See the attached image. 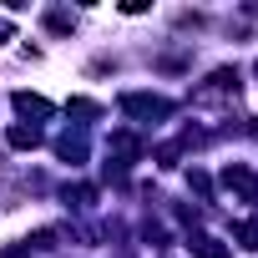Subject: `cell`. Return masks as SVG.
Returning <instances> with one entry per match:
<instances>
[{
    "mask_svg": "<svg viewBox=\"0 0 258 258\" xmlns=\"http://www.w3.org/2000/svg\"><path fill=\"white\" fill-rule=\"evenodd\" d=\"M121 111H132V116H167V101L147 96V91H132V96H121Z\"/></svg>",
    "mask_w": 258,
    "mask_h": 258,
    "instance_id": "1",
    "label": "cell"
},
{
    "mask_svg": "<svg viewBox=\"0 0 258 258\" xmlns=\"http://www.w3.org/2000/svg\"><path fill=\"white\" fill-rule=\"evenodd\" d=\"M223 182H228L233 192H243L248 203H258V177H253L248 167H228V172H223Z\"/></svg>",
    "mask_w": 258,
    "mask_h": 258,
    "instance_id": "2",
    "label": "cell"
},
{
    "mask_svg": "<svg viewBox=\"0 0 258 258\" xmlns=\"http://www.w3.org/2000/svg\"><path fill=\"white\" fill-rule=\"evenodd\" d=\"M16 111L21 116H51V101L46 96H31V91H16Z\"/></svg>",
    "mask_w": 258,
    "mask_h": 258,
    "instance_id": "3",
    "label": "cell"
},
{
    "mask_svg": "<svg viewBox=\"0 0 258 258\" xmlns=\"http://www.w3.org/2000/svg\"><path fill=\"white\" fill-rule=\"evenodd\" d=\"M187 248H192V253H198V258H228V243H218V238H213V233H198V238H192V243H187Z\"/></svg>",
    "mask_w": 258,
    "mask_h": 258,
    "instance_id": "4",
    "label": "cell"
},
{
    "mask_svg": "<svg viewBox=\"0 0 258 258\" xmlns=\"http://www.w3.org/2000/svg\"><path fill=\"white\" fill-rule=\"evenodd\" d=\"M36 142H41L36 121H31V126H11V147H36Z\"/></svg>",
    "mask_w": 258,
    "mask_h": 258,
    "instance_id": "5",
    "label": "cell"
},
{
    "mask_svg": "<svg viewBox=\"0 0 258 258\" xmlns=\"http://www.w3.org/2000/svg\"><path fill=\"white\" fill-rule=\"evenodd\" d=\"M56 152H61V157H71V162H81V157H86V142H81V137H61V142H56Z\"/></svg>",
    "mask_w": 258,
    "mask_h": 258,
    "instance_id": "6",
    "label": "cell"
},
{
    "mask_svg": "<svg viewBox=\"0 0 258 258\" xmlns=\"http://www.w3.org/2000/svg\"><path fill=\"white\" fill-rule=\"evenodd\" d=\"M243 248H258V223H243Z\"/></svg>",
    "mask_w": 258,
    "mask_h": 258,
    "instance_id": "7",
    "label": "cell"
},
{
    "mask_svg": "<svg viewBox=\"0 0 258 258\" xmlns=\"http://www.w3.org/2000/svg\"><path fill=\"white\" fill-rule=\"evenodd\" d=\"M0 41H11V21H0Z\"/></svg>",
    "mask_w": 258,
    "mask_h": 258,
    "instance_id": "8",
    "label": "cell"
}]
</instances>
